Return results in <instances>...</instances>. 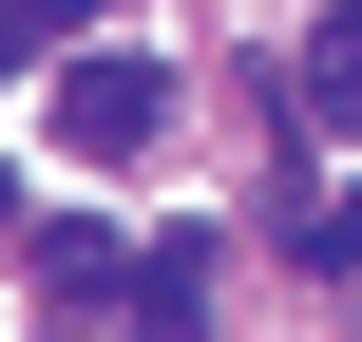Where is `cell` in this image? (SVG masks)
<instances>
[{
	"instance_id": "5",
	"label": "cell",
	"mask_w": 362,
	"mask_h": 342,
	"mask_svg": "<svg viewBox=\"0 0 362 342\" xmlns=\"http://www.w3.org/2000/svg\"><path fill=\"white\" fill-rule=\"evenodd\" d=\"M19 57H38V19H19V0H0V76H19Z\"/></svg>"
},
{
	"instance_id": "3",
	"label": "cell",
	"mask_w": 362,
	"mask_h": 342,
	"mask_svg": "<svg viewBox=\"0 0 362 342\" xmlns=\"http://www.w3.org/2000/svg\"><path fill=\"white\" fill-rule=\"evenodd\" d=\"M305 114H325V133H362V19H325V57H305Z\"/></svg>"
},
{
	"instance_id": "4",
	"label": "cell",
	"mask_w": 362,
	"mask_h": 342,
	"mask_svg": "<svg viewBox=\"0 0 362 342\" xmlns=\"http://www.w3.org/2000/svg\"><path fill=\"white\" fill-rule=\"evenodd\" d=\"M305 267H362V190H325V209H305Z\"/></svg>"
},
{
	"instance_id": "2",
	"label": "cell",
	"mask_w": 362,
	"mask_h": 342,
	"mask_svg": "<svg viewBox=\"0 0 362 342\" xmlns=\"http://www.w3.org/2000/svg\"><path fill=\"white\" fill-rule=\"evenodd\" d=\"M38 305L57 324H115L134 305V228H38Z\"/></svg>"
},
{
	"instance_id": "1",
	"label": "cell",
	"mask_w": 362,
	"mask_h": 342,
	"mask_svg": "<svg viewBox=\"0 0 362 342\" xmlns=\"http://www.w3.org/2000/svg\"><path fill=\"white\" fill-rule=\"evenodd\" d=\"M38 133H57L76 171H134V152L172 133V57H76V76L38 95Z\"/></svg>"
}]
</instances>
